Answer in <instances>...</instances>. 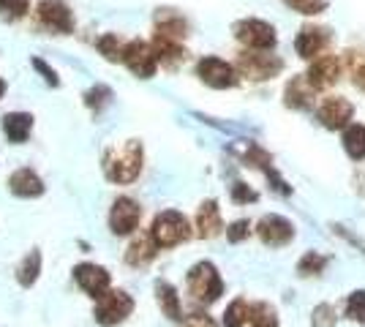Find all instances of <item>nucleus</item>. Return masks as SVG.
I'll list each match as a JSON object with an SVG mask.
<instances>
[{"instance_id": "f257e3e1", "label": "nucleus", "mask_w": 365, "mask_h": 327, "mask_svg": "<svg viewBox=\"0 0 365 327\" xmlns=\"http://www.w3.org/2000/svg\"><path fill=\"white\" fill-rule=\"evenodd\" d=\"M142 161H145L142 142L125 140L123 145L107 150V156H104V175H107V180L118 183V186H128V183H134L139 177Z\"/></svg>"}, {"instance_id": "f03ea898", "label": "nucleus", "mask_w": 365, "mask_h": 327, "mask_svg": "<svg viewBox=\"0 0 365 327\" xmlns=\"http://www.w3.org/2000/svg\"><path fill=\"white\" fill-rule=\"evenodd\" d=\"M150 234L158 249H175L185 240H191V224L178 210H164L153 218Z\"/></svg>"}, {"instance_id": "7ed1b4c3", "label": "nucleus", "mask_w": 365, "mask_h": 327, "mask_svg": "<svg viewBox=\"0 0 365 327\" xmlns=\"http://www.w3.org/2000/svg\"><path fill=\"white\" fill-rule=\"evenodd\" d=\"M188 292L197 303L210 306L218 297L224 295V281L218 276L213 262H197V265L188 270Z\"/></svg>"}, {"instance_id": "20e7f679", "label": "nucleus", "mask_w": 365, "mask_h": 327, "mask_svg": "<svg viewBox=\"0 0 365 327\" xmlns=\"http://www.w3.org/2000/svg\"><path fill=\"white\" fill-rule=\"evenodd\" d=\"M131 311H134V297L125 295L123 289H109V292L98 297L93 316L101 327H115L125 322L131 316Z\"/></svg>"}, {"instance_id": "39448f33", "label": "nucleus", "mask_w": 365, "mask_h": 327, "mask_svg": "<svg viewBox=\"0 0 365 327\" xmlns=\"http://www.w3.org/2000/svg\"><path fill=\"white\" fill-rule=\"evenodd\" d=\"M281 68H284V61L262 52V49H248V52H240V58H237V71L257 82L273 79L275 74H281Z\"/></svg>"}, {"instance_id": "423d86ee", "label": "nucleus", "mask_w": 365, "mask_h": 327, "mask_svg": "<svg viewBox=\"0 0 365 327\" xmlns=\"http://www.w3.org/2000/svg\"><path fill=\"white\" fill-rule=\"evenodd\" d=\"M235 38H237L243 47L262 49V52L273 49L275 41H278L275 28L270 22H264V19H240V22L235 25Z\"/></svg>"}, {"instance_id": "0eeeda50", "label": "nucleus", "mask_w": 365, "mask_h": 327, "mask_svg": "<svg viewBox=\"0 0 365 327\" xmlns=\"http://www.w3.org/2000/svg\"><path fill=\"white\" fill-rule=\"evenodd\" d=\"M197 77L205 82V85H210L215 90H229V88H235L237 82H240V74H237V68L232 66V63L221 61V58H202L197 63Z\"/></svg>"}, {"instance_id": "6e6552de", "label": "nucleus", "mask_w": 365, "mask_h": 327, "mask_svg": "<svg viewBox=\"0 0 365 327\" xmlns=\"http://www.w3.org/2000/svg\"><path fill=\"white\" fill-rule=\"evenodd\" d=\"M351 115H354V107L344 95H324L319 101V107H317L319 123L324 128H330V131H341L344 125H349Z\"/></svg>"}, {"instance_id": "1a4fd4ad", "label": "nucleus", "mask_w": 365, "mask_h": 327, "mask_svg": "<svg viewBox=\"0 0 365 327\" xmlns=\"http://www.w3.org/2000/svg\"><path fill=\"white\" fill-rule=\"evenodd\" d=\"M142 221V207L131 197H118L109 210V229L112 234H131Z\"/></svg>"}, {"instance_id": "9d476101", "label": "nucleus", "mask_w": 365, "mask_h": 327, "mask_svg": "<svg viewBox=\"0 0 365 327\" xmlns=\"http://www.w3.org/2000/svg\"><path fill=\"white\" fill-rule=\"evenodd\" d=\"M257 234L264 246H270V249H281V246L292 243V237H294V224H292L289 218L270 213V216H264L257 224Z\"/></svg>"}, {"instance_id": "9b49d317", "label": "nucleus", "mask_w": 365, "mask_h": 327, "mask_svg": "<svg viewBox=\"0 0 365 327\" xmlns=\"http://www.w3.org/2000/svg\"><path fill=\"white\" fill-rule=\"evenodd\" d=\"M123 63L128 66L131 74H137L139 79H150L155 74V66H158V58L153 52L150 44L145 41H128L125 44V52H123Z\"/></svg>"}, {"instance_id": "f8f14e48", "label": "nucleus", "mask_w": 365, "mask_h": 327, "mask_svg": "<svg viewBox=\"0 0 365 327\" xmlns=\"http://www.w3.org/2000/svg\"><path fill=\"white\" fill-rule=\"evenodd\" d=\"M74 281L79 284V289L88 292L93 300H98L104 292H109V284H112L107 267L91 265V262H82V265L74 267Z\"/></svg>"}, {"instance_id": "ddd939ff", "label": "nucleus", "mask_w": 365, "mask_h": 327, "mask_svg": "<svg viewBox=\"0 0 365 327\" xmlns=\"http://www.w3.org/2000/svg\"><path fill=\"white\" fill-rule=\"evenodd\" d=\"M38 19L44 22L49 31L55 33H71L74 31V16L68 6L61 0H41L38 3Z\"/></svg>"}, {"instance_id": "4468645a", "label": "nucleus", "mask_w": 365, "mask_h": 327, "mask_svg": "<svg viewBox=\"0 0 365 327\" xmlns=\"http://www.w3.org/2000/svg\"><path fill=\"white\" fill-rule=\"evenodd\" d=\"M305 77H308V82L317 90L330 88V85H335L341 79V58H335V55H319L317 61L311 63V68H308Z\"/></svg>"}, {"instance_id": "2eb2a0df", "label": "nucleus", "mask_w": 365, "mask_h": 327, "mask_svg": "<svg viewBox=\"0 0 365 327\" xmlns=\"http://www.w3.org/2000/svg\"><path fill=\"white\" fill-rule=\"evenodd\" d=\"M327 41H330V36L324 28H317V25H305L303 31L297 33V38H294V49H297V55L305 58V61H314V58H319V52L327 47Z\"/></svg>"}, {"instance_id": "dca6fc26", "label": "nucleus", "mask_w": 365, "mask_h": 327, "mask_svg": "<svg viewBox=\"0 0 365 327\" xmlns=\"http://www.w3.org/2000/svg\"><path fill=\"white\" fill-rule=\"evenodd\" d=\"M153 52H155V58H158V63L164 68H178L180 63H185V55H188L185 47H182V41L167 38L161 33H155V38H153Z\"/></svg>"}, {"instance_id": "f3484780", "label": "nucleus", "mask_w": 365, "mask_h": 327, "mask_svg": "<svg viewBox=\"0 0 365 327\" xmlns=\"http://www.w3.org/2000/svg\"><path fill=\"white\" fill-rule=\"evenodd\" d=\"M9 191L14 197H22V199H36V197L44 194V183L33 170H16L9 177Z\"/></svg>"}, {"instance_id": "a211bd4d", "label": "nucleus", "mask_w": 365, "mask_h": 327, "mask_svg": "<svg viewBox=\"0 0 365 327\" xmlns=\"http://www.w3.org/2000/svg\"><path fill=\"white\" fill-rule=\"evenodd\" d=\"M197 229H199V237H207V240H213V237L221 234L224 221H221V210H218V202H215V199H207V202L199 204Z\"/></svg>"}, {"instance_id": "6ab92c4d", "label": "nucleus", "mask_w": 365, "mask_h": 327, "mask_svg": "<svg viewBox=\"0 0 365 327\" xmlns=\"http://www.w3.org/2000/svg\"><path fill=\"white\" fill-rule=\"evenodd\" d=\"M284 98H287V107L308 109V107H314V101H317V88L308 82V77H294L289 85H287Z\"/></svg>"}, {"instance_id": "aec40b11", "label": "nucleus", "mask_w": 365, "mask_h": 327, "mask_svg": "<svg viewBox=\"0 0 365 327\" xmlns=\"http://www.w3.org/2000/svg\"><path fill=\"white\" fill-rule=\"evenodd\" d=\"M155 254H158V246H155L153 234H139L131 240V246L125 251V262L131 267H145L155 259Z\"/></svg>"}, {"instance_id": "412c9836", "label": "nucleus", "mask_w": 365, "mask_h": 327, "mask_svg": "<svg viewBox=\"0 0 365 327\" xmlns=\"http://www.w3.org/2000/svg\"><path fill=\"white\" fill-rule=\"evenodd\" d=\"M155 297H158L161 311L167 313L172 322H180L182 319L180 297H178V289H175L169 281H155Z\"/></svg>"}, {"instance_id": "4be33fe9", "label": "nucleus", "mask_w": 365, "mask_h": 327, "mask_svg": "<svg viewBox=\"0 0 365 327\" xmlns=\"http://www.w3.org/2000/svg\"><path fill=\"white\" fill-rule=\"evenodd\" d=\"M31 128H33V118L28 112H11V115H6L3 118V131H6V137L9 142H25L31 137Z\"/></svg>"}, {"instance_id": "5701e85b", "label": "nucleus", "mask_w": 365, "mask_h": 327, "mask_svg": "<svg viewBox=\"0 0 365 327\" xmlns=\"http://www.w3.org/2000/svg\"><path fill=\"white\" fill-rule=\"evenodd\" d=\"M38 273H41V254L33 249L22 262L16 267V281H19V286H25V289H31L33 284L38 281Z\"/></svg>"}, {"instance_id": "b1692460", "label": "nucleus", "mask_w": 365, "mask_h": 327, "mask_svg": "<svg viewBox=\"0 0 365 327\" xmlns=\"http://www.w3.org/2000/svg\"><path fill=\"white\" fill-rule=\"evenodd\" d=\"M344 150H346L349 158H354V161H363L365 158V125H360V123L346 125V131H344Z\"/></svg>"}, {"instance_id": "393cba45", "label": "nucleus", "mask_w": 365, "mask_h": 327, "mask_svg": "<svg viewBox=\"0 0 365 327\" xmlns=\"http://www.w3.org/2000/svg\"><path fill=\"white\" fill-rule=\"evenodd\" d=\"M155 33H161V36H167V38H178V41H182V38L188 36V25H185V19H182V16L158 14Z\"/></svg>"}, {"instance_id": "a878e982", "label": "nucleus", "mask_w": 365, "mask_h": 327, "mask_svg": "<svg viewBox=\"0 0 365 327\" xmlns=\"http://www.w3.org/2000/svg\"><path fill=\"white\" fill-rule=\"evenodd\" d=\"M248 325L251 327H278V313L270 303L248 306Z\"/></svg>"}, {"instance_id": "bb28decb", "label": "nucleus", "mask_w": 365, "mask_h": 327, "mask_svg": "<svg viewBox=\"0 0 365 327\" xmlns=\"http://www.w3.org/2000/svg\"><path fill=\"white\" fill-rule=\"evenodd\" d=\"M98 52H101L109 63H118V61H123L125 44H123L115 33H107V36H101V38H98Z\"/></svg>"}, {"instance_id": "cd10ccee", "label": "nucleus", "mask_w": 365, "mask_h": 327, "mask_svg": "<svg viewBox=\"0 0 365 327\" xmlns=\"http://www.w3.org/2000/svg\"><path fill=\"white\" fill-rule=\"evenodd\" d=\"M31 11V0H0V16L9 19V22H16Z\"/></svg>"}, {"instance_id": "c85d7f7f", "label": "nucleus", "mask_w": 365, "mask_h": 327, "mask_svg": "<svg viewBox=\"0 0 365 327\" xmlns=\"http://www.w3.org/2000/svg\"><path fill=\"white\" fill-rule=\"evenodd\" d=\"M324 265H327V259H324V256H319L317 251H308L303 259L297 262V273L305 276V279H308V276H319L322 270H324Z\"/></svg>"}, {"instance_id": "c756f323", "label": "nucleus", "mask_w": 365, "mask_h": 327, "mask_svg": "<svg viewBox=\"0 0 365 327\" xmlns=\"http://www.w3.org/2000/svg\"><path fill=\"white\" fill-rule=\"evenodd\" d=\"M248 322V303L245 300H235L224 311V327H243Z\"/></svg>"}, {"instance_id": "7c9ffc66", "label": "nucleus", "mask_w": 365, "mask_h": 327, "mask_svg": "<svg viewBox=\"0 0 365 327\" xmlns=\"http://www.w3.org/2000/svg\"><path fill=\"white\" fill-rule=\"evenodd\" d=\"M284 3L289 6L292 11L305 14V16H317V14H322L327 6H330V0H284Z\"/></svg>"}, {"instance_id": "2f4dec72", "label": "nucleus", "mask_w": 365, "mask_h": 327, "mask_svg": "<svg viewBox=\"0 0 365 327\" xmlns=\"http://www.w3.org/2000/svg\"><path fill=\"white\" fill-rule=\"evenodd\" d=\"M346 316L354 319V322H360V325H365V292L363 289L351 292L349 303H346Z\"/></svg>"}, {"instance_id": "473e14b6", "label": "nucleus", "mask_w": 365, "mask_h": 327, "mask_svg": "<svg viewBox=\"0 0 365 327\" xmlns=\"http://www.w3.org/2000/svg\"><path fill=\"white\" fill-rule=\"evenodd\" d=\"M335 322H338V316H335L333 306L322 303V306L314 308V319H311V325L314 327H335Z\"/></svg>"}, {"instance_id": "72a5a7b5", "label": "nucleus", "mask_w": 365, "mask_h": 327, "mask_svg": "<svg viewBox=\"0 0 365 327\" xmlns=\"http://www.w3.org/2000/svg\"><path fill=\"white\" fill-rule=\"evenodd\" d=\"M248 234H251V221H245V218H240V221H235V224L227 227L229 243H243V240H248Z\"/></svg>"}, {"instance_id": "f704fd0d", "label": "nucleus", "mask_w": 365, "mask_h": 327, "mask_svg": "<svg viewBox=\"0 0 365 327\" xmlns=\"http://www.w3.org/2000/svg\"><path fill=\"white\" fill-rule=\"evenodd\" d=\"M229 194H232V202H237V204H248V202H257V199H259L257 191L245 186L243 180H237V183L232 186V191H229Z\"/></svg>"}, {"instance_id": "c9c22d12", "label": "nucleus", "mask_w": 365, "mask_h": 327, "mask_svg": "<svg viewBox=\"0 0 365 327\" xmlns=\"http://www.w3.org/2000/svg\"><path fill=\"white\" fill-rule=\"evenodd\" d=\"M351 55V74H354V85L365 90V52H349Z\"/></svg>"}, {"instance_id": "e433bc0d", "label": "nucleus", "mask_w": 365, "mask_h": 327, "mask_svg": "<svg viewBox=\"0 0 365 327\" xmlns=\"http://www.w3.org/2000/svg\"><path fill=\"white\" fill-rule=\"evenodd\" d=\"M109 98H112V93H109V88H93V90H88V95H85V104L88 107H101V104H107Z\"/></svg>"}, {"instance_id": "4c0bfd02", "label": "nucleus", "mask_w": 365, "mask_h": 327, "mask_svg": "<svg viewBox=\"0 0 365 327\" xmlns=\"http://www.w3.org/2000/svg\"><path fill=\"white\" fill-rule=\"evenodd\" d=\"M33 68H36V71H38V74L44 77L46 85H52V88H58V85H61V79H58V74H55V71H52V68H49V66H46L44 61L33 58Z\"/></svg>"}, {"instance_id": "58836bf2", "label": "nucleus", "mask_w": 365, "mask_h": 327, "mask_svg": "<svg viewBox=\"0 0 365 327\" xmlns=\"http://www.w3.org/2000/svg\"><path fill=\"white\" fill-rule=\"evenodd\" d=\"M182 327H215V322L207 313H191V316H185Z\"/></svg>"}, {"instance_id": "ea45409f", "label": "nucleus", "mask_w": 365, "mask_h": 327, "mask_svg": "<svg viewBox=\"0 0 365 327\" xmlns=\"http://www.w3.org/2000/svg\"><path fill=\"white\" fill-rule=\"evenodd\" d=\"M3 93H6V82L0 79V98H3Z\"/></svg>"}]
</instances>
